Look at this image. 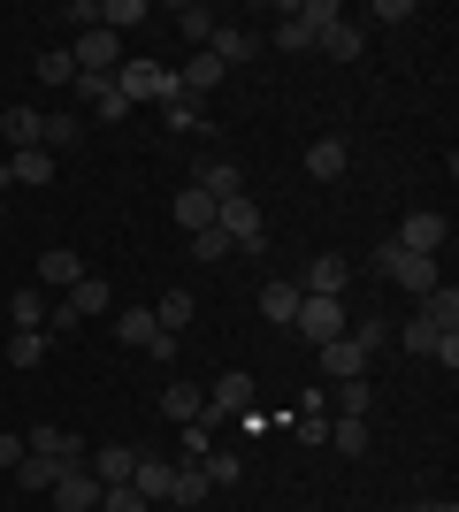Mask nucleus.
I'll return each mask as SVG.
<instances>
[{"label": "nucleus", "instance_id": "17", "mask_svg": "<svg viewBox=\"0 0 459 512\" xmlns=\"http://www.w3.org/2000/svg\"><path fill=\"white\" fill-rule=\"evenodd\" d=\"M322 375H329V383H360V375H368V352H360L352 337L322 344Z\"/></svg>", "mask_w": 459, "mask_h": 512}, {"label": "nucleus", "instance_id": "27", "mask_svg": "<svg viewBox=\"0 0 459 512\" xmlns=\"http://www.w3.org/2000/svg\"><path fill=\"white\" fill-rule=\"evenodd\" d=\"M414 321H429V329H452V321H459V291H452V283L421 291V314H414Z\"/></svg>", "mask_w": 459, "mask_h": 512}, {"label": "nucleus", "instance_id": "38", "mask_svg": "<svg viewBox=\"0 0 459 512\" xmlns=\"http://www.w3.org/2000/svg\"><path fill=\"white\" fill-rule=\"evenodd\" d=\"M345 337H352V344H360V352L375 360V352L391 344V321H345Z\"/></svg>", "mask_w": 459, "mask_h": 512}, {"label": "nucleus", "instance_id": "31", "mask_svg": "<svg viewBox=\"0 0 459 512\" xmlns=\"http://www.w3.org/2000/svg\"><path fill=\"white\" fill-rule=\"evenodd\" d=\"M199 474H207V490H238L245 459H238V451H207V459H199Z\"/></svg>", "mask_w": 459, "mask_h": 512}, {"label": "nucleus", "instance_id": "15", "mask_svg": "<svg viewBox=\"0 0 459 512\" xmlns=\"http://www.w3.org/2000/svg\"><path fill=\"white\" fill-rule=\"evenodd\" d=\"M69 306H77V321H100V314H115V291H108V276H77L62 291Z\"/></svg>", "mask_w": 459, "mask_h": 512}, {"label": "nucleus", "instance_id": "5", "mask_svg": "<svg viewBox=\"0 0 459 512\" xmlns=\"http://www.w3.org/2000/svg\"><path fill=\"white\" fill-rule=\"evenodd\" d=\"M215 230L238 245V253H261V207H253V192H238V199H222L215 207Z\"/></svg>", "mask_w": 459, "mask_h": 512}, {"label": "nucleus", "instance_id": "22", "mask_svg": "<svg viewBox=\"0 0 459 512\" xmlns=\"http://www.w3.org/2000/svg\"><path fill=\"white\" fill-rule=\"evenodd\" d=\"M253 31H238V23H215V39H207V54H215L222 69H238V62H253Z\"/></svg>", "mask_w": 459, "mask_h": 512}, {"label": "nucleus", "instance_id": "44", "mask_svg": "<svg viewBox=\"0 0 459 512\" xmlns=\"http://www.w3.org/2000/svg\"><path fill=\"white\" fill-rule=\"evenodd\" d=\"M230 253H238V245H230L222 230H199L192 237V260H230Z\"/></svg>", "mask_w": 459, "mask_h": 512}, {"label": "nucleus", "instance_id": "16", "mask_svg": "<svg viewBox=\"0 0 459 512\" xmlns=\"http://www.w3.org/2000/svg\"><path fill=\"white\" fill-rule=\"evenodd\" d=\"M299 276H276V283H261V314L276 321V329H291V321H299Z\"/></svg>", "mask_w": 459, "mask_h": 512}, {"label": "nucleus", "instance_id": "1", "mask_svg": "<svg viewBox=\"0 0 459 512\" xmlns=\"http://www.w3.org/2000/svg\"><path fill=\"white\" fill-rule=\"evenodd\" d=\"M115 92H123V100H161V107H169L176 100V69L169 62H146V54H131V62H123V69H115Z\"/></svg>", "mask_w": 459, "mask_h": 512}, {"label": "nucleus", "instance_id": "46", "mask_svg": "<svg viewBox=\"0 0 459 512\" xmlns=\"http://www.w3.org/2000/svg\"><path fill=\"white\" fill-rule=\"evenodd\" d=\"M291 436H299V444H322V436H329V413H299V421H291Z\"/></svg>", "mask_w": 459, "mask_h": 512}, {"label": "nucleus", "instance_id": "11", "mask_svg": "<svg viewBox=\"0 0 459 512\" xmlns=\"http://www.w3.org/2000/svg\"><path fill=\"white\" fill-rule=\"evenodd\" d=\"M131 490L146 497V505H169V490H176V459H161V451H138V474H131Z\"/></svg>", "mask_w": 459, "mask_h": 512}, {"label": "nucleus", "instance_id": "28", "mask_svg": "<svg viewBox=\"0 0 459 512\" xmlns=\"http://www.w3.org/2000/svg\"><path fill=\"white\" fill-rule=\"evenodd\" d=\"M8 474H16V490H54V474H62V467H54V459H39V451H23V459H16V467H8Z\"/></svg>", "mask_w": 459, "mask_h": 512}, {"label": "nucleus", "instance_id": "41", "mask_svg": "<svg viewBox=\"0 0 459 512\" xmlns=\"http://www.w3.org/2000/svg\"><path fill=\"white\" fill-rule=\"evenodd\" d=\"M207 497V474L199 467H176V490H169V505H199Z\"/></svg>", "mask_w": 459, "mask_h": 512}, {"label": "nucleus", "instance_id": "2", "mask_svg": "<svg viewBox=\"0 0 459 512\" xmlns=\"http://www.w3.org/2000/svg\"><path fill=\"white\" fill-rule=\"evenodd\" d=\"M345 299H299V321H291V337H306L314 344V352H322V344H337L345 337Z\"/></svg>", "mask_w": 459, "mask_h": 512}, {"label": "nucleus", "instance_id": "32", "mask_svg": "<svg viewBox=\"0 0 459 512\" xmlns=\"http://www.w3.org/2000/svg\"><path fill=\"white\" fill-rule=\"evenodd\" d=\"M215 8H199V0H192V8H176V31H184V39H192V46H207V39H215Z\"/></svg>", "mask_w": 459, "mask_h": 512}, {"label": "nucleus", "instance_id": "12", "mask_svg": "<svg viewBox=\"0 0 459 512\" xmlns=\"http://www.w3.org/2000/svg\"><path fill=\"white\" fill-rule=\"evenodd\" d=\"M345 283H352V268H345L337 253H322V260H306L299 291H306V299H345Z\"/></svg>", "mask_w": 459, "mask_h": 512}, {"label": "nucleus", "instance_id": "47", "mask_svg": "<svg viewBox=\"0 0 459 512\" xmlns=\"http://www.w3.org/2000/svg\"><path fill=\"white\" fill-rule=\"evenodd\" d=\"M23 459V436H0V467H16Z\"/></svg>", "mask_w": 459, "mask_h": 512}, {"label": "nucleus", "instance_id": "25", "mask_svg": "<svg viewBox=\"0 0 459 512\" xmlns=\"http://www.w3.org/2000/svg\"><path fill=\"white\" fill-rule=\"evenodd\" d=\"M161 413H169L176 428H184V421H199V413H207V398H199V383H169V390H161Z\"/></svg>", "mask_w": 459, "mask_h": 512}, {"label": "nucleus", "instance_id": "10", "mask_svg": "<svg viewBox=\"0 0 459 512\" xmlns=\"http://www.w3.org/2000/svg\"><path fill=\"white\" fill-rule=\"evenodd\" d=\"M222 77H230V69H222V62H215V54H207V46H199L192 62L176 69V100H199V107H207V92H215V85H222Z\"/></svg>", "mask_w": 459, "mask_h": 512}, {"label": "nucleus", "instance_id": "3", "mask_svg": "<svg viewBox=\"0 0 459 512\" xmlns=\"http://www.w3.org/2000/svg\"><path fill=\"white\" fill-rule=\"evenodd\" d=\"M375 268H383V276H391L398 283V291H414V299H421V291H437V260H421V253H406V245H383V253H375Z\"/></svg>", "mask_w": 459, "mask_h": 512}, {"label": "nucleus", "instance_id": "8", "mask_svg": "<svg viewBox=\"0 0 459 512\" xmlns=\"http://www.w3.org/2000/svg\"><path fill=\"white\" fill-rule=\"evenodd\" d=\"M46 497H54L62 512H100V474H92V467H62Z\"/></svg>", "mask_w": 459, "mask_h": 512}, {"label": "nucleus", "instance_id": "39", "mask_svg": "<svg viewBox=\"0 0 459 512\" xmlns=\"http://www.w3.org/2000/svg\"><path fill=\"white\" fill-rule=\"evenodd\" d=\"M39 146H46V153L77 146V115H46V123H39Z\"/></svg>", "mask_w": 459, "mask_h": 512}, {"label": "nucleus", "instance_id": "34", "mask_svg": "<svg viewBox=\"0 0 459 512\" xmlns=\"http://www.w3.org/2000/svg\"><path fill=\"white\" fill-rule=\"evenodd\" d=\"M368 406H375L368 375H360V383H337V421H368Z\"/></svg>", "mask_w": 459, "mask_h": 512}, {"label": "nucleus", "instance_id": "49", "mask_svg": "<svg viewBox=\"0 0 459 512\" xmlns=\"http://www.w3.org/2000/svg\"><path fill=\"white\" fill-rule=\"evenodd\" d=\"M429 512H459V505H429Z\"/></svg>", "mask_w": 459, "mask_h": 512}, {"label": "nucleus", "instance_id": "37", "mask_svg": "<svg viewBox=\"0 0 459 512\" xmlns=\"http://www.w3.org/2000/svg\"><path fill=\"white\" fill-rule=\"evenodd\" d=\"M391 337L406 344V352H421V360H429V352H437V337H444V329H429V321H398Z\"/></svg>", "mask_w": 459, "mask_h": 512}, {"label": "nucleus", "instance_id": "6", "mask_svg": "<svg viewBox=\"0 0 459 512\" xmlns=\"http://www.w3.org/2000/svg\"><path fill=\"white\" fill-rule=\"evenodd\" d=\"M444 237H452V222H444L437 207H421V214H406V222H398L391 245H406V253H421V260H437V253H444Z\"/></svg>", "mask_w": 459, "mask_h": 512}, {"label": "nucleus", "instance_id": "33", "mask_svg": "<svg viewBox=\"0 0 459 512\" xmlns=\"http://www.w3.org/2000/svg\"><path fill=\"white\" fill-rule=\"evenodd\" d=\"M153 321H161V329H192V291H161V306H153Z\"/></svg>", "mask_w": 459, "mask_h": 512}, {"label": "nucleus", "instance_id": "19", "mask_svg": "<svg viewBox=\"0 0 459 512\" xmlns=\"http://www.w3.org/2000/svg\"><path fill=\"white\" fill-rule=\"evenodd\" d=\"M108 321H115V337L131 344V352H146V344L161 337V321H153V306H115Z\"/></svg>", "mask_w": 459, "mask_h": 512}, {"label": "nucleus", "instance_id": "30", "mask_svg": "<svg viewBox=\"0 0 459 512\" xmlns=\"http://www.w3.org/2000/svg\"><path fill=\"white\" fill-rule=\"evenodd\" d=\"M8 321H16V329H46V291L39 283H23L16 299H8Z\"/></svg>", "mask_w": 459, "mask_h": 512}, {"label": "nucleus", "instance_id": "42", "mask_svg": "<svg viewBox=\"0 0 459 512\" xmlns=\"http://www.w3.org/2000/svg\"><path fill=\"white\" fill-rule=\"evenodd\" d=\"M161 115H169V130H207V107L199 100H169Z\"/></svg>", "mask_w": 459, "mask_h": 512}, {"label": "nucleus", "instance_id": "45", "mask_svg": "<svg viewBox=\"0 0 459 512\" xmlns=\"http://www.w3.org/2000/svg\"><path fill=\"white\" fill-rule=\"evenodd\" d=\"M421 0H375V23H414Z\"/></svg>", "mask_w": 459, "mask_h": 512}, {"label": "nucleus", "instance_id": "24", "mask_svg": "<svg viewBox=\"0 0 459 512\" xmlns=\"http://www.w3.org/2000/svg\"><path fill=\"white\" fill-rule=\"evenodd\" d=\"M176 222H184V237L215 230V199L199 192V184H184V192H176Z\"/></svg>", "mask_w": 459, "mask_h": 512}, {"label": "nucleus", "instance_id": "35", "mask_svg": "<svg viewBox=\"0 0 459 512\" xmlns=\"http://www.w3.org/2000/svg\"><path fill=\"white\" fill-rule=\"evenodd\" d=\"M322 444H329V451H345V459H360V451H368V421H329Z\"/></svg>", "mask_w": 459, "mask_h": 512}, {"label": "nucleus", "instance_id": "4", "mask_svg": "<svg viewBox=\"0 0 459 512\" xmlns=\"http://www.w3.org/2000/svg\"><path fill=\"white\" fill-rule=\"evenodd\" d=\"M253 390H261V383H253L245 367H222V375H215V398H207V413H199V428H215V421H238V413L253 406Z\"/></svg>", "mask_w": 459, "mask_h": 512}, {"label": "nucleus", "instance_id": "13", "mask_svg": "<svg viewBox=\"0 0 459 512\" xmlns=\"http://www.w3.org/2000/svg\"><path fill=\"white\" fill-rule=\"evenodd\" d=\"M85 467L100 474V490H115V482L138 474V444H100V451H85Z\"/></svg>", "mask_w": 459, "mask_h": 512}, {"label": "nucleus", "instance_id": "7", "mask_svg": "<svg viewBox=\"0 0 459 512\" xmlns=\"http://www.w3.org/2000/svg\"><path fill=\"white\" fill-rule=\"evenodd\" d=\"M69 62L85 69V77H115V69H123V39H115V31H77V54H69Z\"/></svg>", "mask_w": 459, "mask_h": 512}, {"label": "nucleus", "instance_id": "21", "mask_svg": "<svg viewBox=\"0 0 459 512\" xmlns=\"http://www.w3.org/2000/svg\"><path fill=\"white\" fill-rule=\"evenodd\" d=\"M314 46H322L329 62H360V54H368V31H360V23H345V16H337V23H329V31H322V39H314Z\"/></svg>", "mask_w": 459, "mask_h": 512}, {"label": "nucleus", "instance_id": "23", "mask_svg": "<svg viewBox=\"0 0 459 512\" xmlns=\"http://www.w3.org/2000/svg\"><path fill=\"white\" fill-rule=\"evenodd\" d=\"M345 161H352L345 138H314V146H306V176H322V184H337V176H345Z\"/></svg>", "mask_w": 459, "mask_h": 512}, {"label": "nucleus", "instance_id": "36", "mask_svg": "<svg viewBox=\"0 0 459 512\" xmlns=\"http://www.w3.org/2000/svg\"><path fill=\"white\" fill-rule=\"evenodd\" d=\"M276 46H284V54H306V46H314V31L299 23V8H284V16H276Z\"/></svg>", "mask_w": 459, "mask_h": 512}, {"label": "nucleus", "instance_id": "18", "mask_svg": "<svg viewBox=\"0 0 459 512\" xmlns=\"http://www.w3.org/2000/svg\"><path fill=\"white\" fill-rule=\"evenodd\" d=\"M192 184H199V192H207V199L222 207V199H238V192H245V169H238V161H199V176H192Z\"/></svg>", "mask_w": 459, "mask_h": 512}, {"label": "nucleus", "instance_id": "43", "mask_svg": "<svg viewBox=\"0 0 459 512\" xmlns=\"http://www.w3.org/2000/svg\"><path fill=\"white\" fill-rule=\"evenodd\" d=\"M100 512H153V505L131 490V482H115V490H100Z\"/></svg>", "mask_w": 459, "mask_h": 512}, {"label": "nucleus", "instance_id": "9", "mask_svg": "<svg viewBox=\"0 0 459 512\" xmlns=\"http://www.w3.org/2000/svg\"><path fill=\"white\" fill-rule=\"evenodd\" d=\"M23 451H39V459H54V467H85V444H77L69 428H54V421L23 428Z\"/></svg>", "mask_w": 459, "mask_h": 512}, {"label": "nucleus", "instance_id": "26", "mask_svg": "<svg viewBox=\"0 0 459 512\" xmlns=\"http://www.w3.org/2000/svg\"><path fill=\"white\" fill-rule=\"evenodd\" d=\"M39 123H46L39 107H8V115H0V138L23 153V146H39Z\"/></svg>", "mask_w": 459, "mask_h": 512}, {"label": "nucleus", "instance_id": "20", "mask_svg": "<svg viewBox=\"0 0 459 512\" xmlns=\"http://www.w3.org/2000/svg\"><path fill=\"white\" fill-rule=\"evenodd\" d=\"M77 276H92L85 260L69 253V245H54V253H39V291H69Z\"/></svg>", "mask_w": 459, "mask_h": 512}, {"label": "nucleus", "instance_id": "40", "mask_svg": "<svg viewBox=\"0 0 459 512\" xmlns=\"http://www.w3.org/2000/svg\"><path fill=\"white\" fill-rule=\"evenodd\" d=\"M69 77H77V62H69L62 46H46L39 54V85H69Z\"/></svg>", "mask_w": 459, "mask_h": 512}, {"label": "nucleus", "instance_id": "14", "mask_svg": "<svg viewBox=\"0 0 459 512\" xmlns=\"http://www.w3.org/2000/svg\"><path fill=\"white\" fill-rule=\"evenodd\" d=\"M0 169H8V184H31V192H46V184H54V153H46V146H23V153H8Z\"/></svg>", "mask_w": 459, "mask_h": 512}, {"label": "nucleus", "instance_id": "48", "mask_svg": "<svg viewBox=\"0 0 459 512\" xmlns=\"http://www.w3.org/2000/svg\"><path fill=\"white\" fill-rule=\"evenodd\" d=\"M0 222H8V192H0Z\"/></svg>", "mask_w": 459, "mask_h": 512}, {"label": "nucleus", "instance_id": "29", "mask_svg": "<svg viewBox=\"0 0 459 512\" xmlns=\"http://www.w3.org/2000/svg\"><path fill=\"white\" fill-rule=\"evenodd\" d=\"M46 352H54V337H46V329H16V337H8V367H39Z\"/></svg>", "mask_w": 459, "mask_h": 512}]
</instances>
